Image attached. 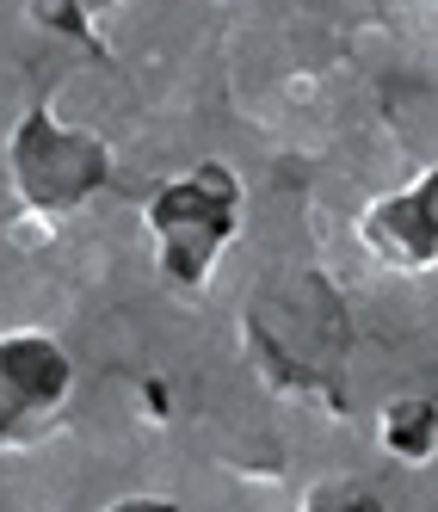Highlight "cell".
<instances>
[{"instance_id": "6da1fadb", "label": "cell", "mask_w": 438, "mask_h": 512, "mask_svg": "<svg viewBox=\"0 0 438 512\" xmlns=\"http://www.w3.org/2000/svg\"><path fill=\"white\" fill-rule=\"evenodd\" d=\"M346 346L340 297L321 278H284L247 309V352L284 395H327Z\"/></svg>"}, {"instance_id": "7a4b0ae2", "label": "cell", "mask_w": 438, "mask_h": 512, "mask_svg": "<svg viewBox=\"0 0 438 512\" xmlns=\"http://www.w3.org/2000/svg\"><path fill=\"white\" fill-rule=\"evenodd\" d=\"M142 229H149L155 266L173 290H204L223 247L241 229V179L223 161H204L192 173L167 179L142 210Z\"/></svg>"}, {"instance_id": "3957f363", "label": "cell", "mask_w": 438, "mask_h": 512, "mask_svg": "<svg viewBox=\"0 0 438 512\" xmlns=\"http://www.w3.org/2000/svg\"><path fill=\"white\" fill-rule=\"evenodd\" d=\"M7 179H13V198L25 210L68 216L112 179V155H105L99 136L56 124L38 105V112H25L7 136Z\"/></svg>"}, {"instance_id": "277c9868", "label": "cell", "mask_w": 438, "mask_h": 512, "mask_svg": "<svg viewBox=\"0 0 438 512\" xmlns=\"http://www.w3.org/2000/svg\"><path fill=\"white\" fill-rule=\"evenodd\" d=\"M68 389H75V364L50 334H38V327L0 334V451L38 445L62 420Z\"/></svg>"}, {"instance_id": "5b68a950", "label": "cell", "mask_w": 438, "mask_h": 512, "mask_svg": "<svg viewBox=\"0 0 438 512\" xmlns=\"http://www.w3.org/2000/svg\"><path fill=\"white\" fill-rule=\"evenodd\" d=\"M358 241L389 272H414V278L432 272V260H438V186H432V173H420L414 186H401L377 204H364Z\"/></svg>"}, {"instance_id": "8992f818", "label": "cell", "mask_w": 438, "mask_h": 512, "mask_svg": "<svg viewBox=\"0 0 438 512\" xmlns=\"http://www.w3.org/2000/svg\"><path fill=\"white\" fill-rule=\"evenodd\" d=\"M377 438H383L389 457H401V463H426V457H432V401H420V395L389 401L383 420H377Z\"/></svg>"}, {"instance_id": "52a82bcc", "label": "cell", "mask_w": 438, "mask_h": 512, "mask_svg": "<svg viewBox=\"0 0 438 512\" xmlns=\"http://www.w3.org/2000/svg\"><path fill=\"white\" fill-rule=\"evenodd\" d=\"M303 506H377V500L364 494L358 482H321V488H309Z\"/></svg>"}]
</instances>
